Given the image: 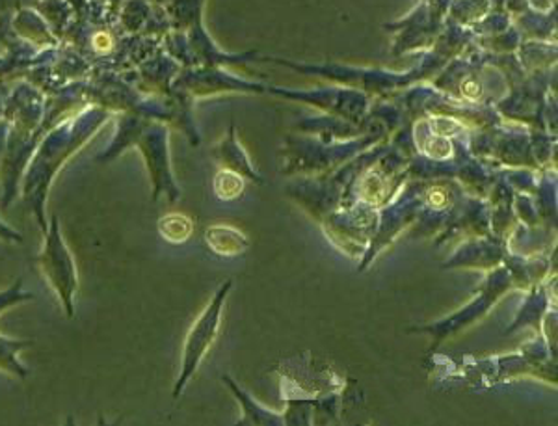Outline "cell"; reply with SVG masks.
<instances>
[{
    "label": "cell",
    "instance_id": "6da1fadb",
    "mask_svg": "<svg viewBox=\"0 0 558 426\" xmlns=\"http://www.w3.org/2000/svg\"><path fill=\"white\" fill-rule=\"evenodd\" d=\"M108 118V110L88 105L49 129L39 141L21 183V196L36 218L39 230L45 231L49 226L45 220V205L58 173L105 127Z\"/></svg>",
    "mask_w": 558,
    "mask_h": 426
},
{
    "label": "cell",
    "instance_id": "7a4b0ae2",
    "mask_svg": "<svg viewBox=\"0 0 558 426\" xmlns=\"http://www.w3.org/2000/svg\"><path fill=\"white\" fill-rule=\"evenodd\" d=\"M36 263L64 307L65 317H75L78 272H76L75 259L65 244L57 215H52L47 230L44 231V246L36 257Z\"/></svg>",
    "mask_w": 558,
    "mask_h": 426
},
{
    "label": "cell",
    "instance_id": "3957f363",
    "mask_svg": "<svg viewBox=\"0 0 558 426\" xmlns=\"http://www.w3.org/2000/svg\"><path fill=\"white\" fill-rule=\"evenodd\" d=\"M228 289L229 283H226V287L218 291L215 300L199 315V318H197L191 331H189V336H186L183 350V367H181V375H179L178 384H175V389H173L175 397L183 393L184 386L189 384L192 375L196 373L199 363H202L205 354H207V350L210 349V344L215 341L218 322H220V309H222L223 299H226Z\"/></svg>",
    "mask_w": 558,
    "mask_h": 426
},
{
    "label": "cell",
    "instance_id": "277c9868",
    "mask_svg": "<svg viewBox=\"0 0 558 426\" xmlns=\"http://www.w3.org/2000/svg\"><path fill=\"white\" fill-rule=\"evenodd\" d=\"M41 138H44L41 133H23V131L10 127L7 154L0 165V194H2L0 207L2 209L10 207L13 199L20 196L26 166L33 159L34 151Z\"/></svg>",
    "mask_w": 558,
    "mask_h": 426
},
{
    "label": "cell",
    "instance_id": "5b68a950",
    "mask_svg": "<svg viewBox=\"0 0 558 426\" xmlns=\"http://www.w3.org/2000/svg\"><path fill=\"white\" fill-rule=\"evenodd\" d=\"M45 102H47V96L36 84L31 81H17L4 99L2 118L15 131L45 134Z\"/></svg>",
    "mask_w": 558,
    "mask_h": 426
},
{
    "label": "cell",
    "instance_id": "8992f818",
    "mask_svg": "<svg viewBox=\"0 0 558 426\" xmlns=\"http://www.w3.org/2000/svg\"><path fill=\"white\" fill-rule=\"evenodd\" d=\"M134 146L138 147L140 154L146 160L147 170L155 185V199L160 192L170 194V199H178V191L173 185L172 172H170V160H168V136L166 129L155 123H147L140 131Z\"/></svg>",
    "mask_w": 558,
    "mask_h": 426
},
{
    "label": "cell",
    "instance_id": "52a82bcc",
    "mask_svg": "<svg viewBox=\"0 0 558 426\" xmlns=\"http://www.w3.org/2000/svg\"><path fill=\"white\" fill-rule=\"evenodd\" d=\"M12 31L15 38L33 45L34 49H38V51L54 49L60 45V39L54 36L49 23L34 7L21 8L15 12L12 20Z\"/></svg>",
    "mask_w": 558,
    "mask_h": 426
},
{
    "label": "cell",
    "instance_id": "ba28073f",
    "mask_svg": "<svg viewBox=\"0 0 558 426\" xmlns=\"http://www.w3.org/2000/svg\"><path fill=\"white\" fill-rule=\"evenodd\" d=\"M144 125H146V121L142 120L138 114H134V112H123V114L118 118V127H116L114 138L108 144L105 151L97 155L96 162H99V165L110 162V160H114L116 157H120L125 149L134 146V141H136V136H138L140 131L144 129Z\"/></svg>",
    "mask_w": 558,
    "mask_h": 426
},
{
    "label": "cell",
    "instance_id": "9c48e42d",
    "mask_svg": "<svg viewBox=\"0 0 558 426\" xmlns=\"http://www.w3.org/2000/svg\"><path fill=\"white\" fill-rule=\"evenodd\" d=\"M33 344V339L28 341V339L7 338V336L0 333V370L13 376V378L26 380L31 370H28L25 363L21 362L20 354Z\"/></svg>",
    "mask_w": 558,
    "mask_h": 426
},
{
    "label": "cell",
    "instance_id": "30bf717a",
    "mask_svg": "<svg viewBox=\"0 0 558 426\" xmlns=\"http://www.w3.org/2000/svg\"><path fill=\"white\" fill-rule=\"evenodd\" d=\"M36 10L49 23L54 36L58 39L64 38L68 28L73 23V17H75V10H73L70 0H39Z\"/></svg>",
    "mask_w": 558,
    "mask_h": 426
},
{
    "label": "cell",
    "instance_id": "8fae6325",
    "mask_svg": "<svg viewBox=\"0 0 558 426\" xmlns=\"http://www.w3.org/2000/svg\"><path fill=\"white\" fill-rule=\"evenodd\" d=\"M159 233L165 241L172 242V244H183L189 241L192 235L191 218L172 212L159 220Z\"/></svg>",
    "mask_w": 558,
    "mask_h": 426
},
{
    "label": "cell",
    "instance_id": "7c38bea8",
    "mask_svg": "<svg viewBox=\"0 0 558 426\" xmlns=\"http://www.w3.org/2000/svg\"><path fill=\"white\" fill-rule=\"evenodd\" d=\"M38 2L39 0H0V44L4 45V51L10 45L17 41L12 31V20L15 12L25 7L36 8Z\"/></svg>",
    "mask_w": 558,
    "mask_h": 426
},
{
    "label": "cell",
    "instance_id": "4fadbf2b",
    "mask_svg": "<svg viewBox=\"0 0 558 426\" xmlns=\"http://www.w3.org/2000/svg\"><path fill=\"white\" fill-rule=\"evenodd\" d=\"M207 244L215 249L216 254L233 255L241 252V242H246L236 231L228 230V228H213L205 233Z\"/></svg>",
    "mask_w": 558,
    "mask_h": 426
},
{
    "label": "cell",
    "instance_id": "5bb4252c",
    "mask_svg": "<svg viewBox=\"0 0 558 426\" xmlns=\"http://www.w3.org/2000/svg\"><path fill=\"white\" fill-rule=\"evenodd\" d=\"M34 300V294L25 291V287H23V280H17L12 285L4 289V291H0V313L8 312V309H12V307L21 306V304H25V302H31Z\"/></svg>",
    "mask_w": 558,
    "mask_h": 426
},
{
    "label": "cell",
    "instance_id": "9a60e30c",
    "mask_svg": "<svg viewBox=\"0 0 558 426\" xmlns=\"http://www.w3.org/2000/svg\"><path fill=\"white\" fill-rule=\"evenodd\" d=\"M0 241L7 242V244H23V235H21L20 231L13 230L10 223L4 222L2 218H0Z\"/></svg>",
    "mask_w": 558,
    "mask_h": 426
},
{
    "label": "cell",
    "instance_id": "2e32d148",
    "mask_svg": "<svg viewBox=\"0 0 558 426\" xmlns=\"http://www.w3.org/2000/svg\"><path fill=\"white\" fill-rule=\"evenodd\" d=\"M8 136H10V123L4 118H0V165L7 154Z\"/></svg>",
    "mask_w": 558,
    "mask_h": 426
},
{
    "label": "cell",
    "instance_id": "e0dca14e",
    "mask_svg": "<svg viewBox=\"0 0 558 426\" xmlns=\"http://www.w3.org/2000/svg\"><path fill=\"white\" fill-rule=\"evenodd\" d=\"M7 78V57L0 54V81Z\"/></svg>",
    "mask_w": 558,
    "mask_h": 426
},
{
    "label": "cell",
    "instance_id": "ac0fdd59",
    "mask_svg": "<svg viewBox=\"0 0 558 426\" xmlns=\"http://www.w3.org/2000/svg\"><path fill=\"white\" fill-rule=\"evenodd\" d=\"M102 4H107L110 8H120L125 0H101Z\"/></svg>",
    "mask_w": 558,
    "mask_h": 426
},
{
    "label": "cell",
    "instance_id": "d6986e66",
    "mask_svg": "<svg viewBox=\"0 0 558 426\" xmlns=\"http://www.w3.org/2000/svg\"><path fill=\"white\" fill-rule=\"evenodd\" d=\"M0 54H4V45L0 44Z\"/></svg>",
    "mask_w": 558,
    "mask_h": 426
}]
</instances>
